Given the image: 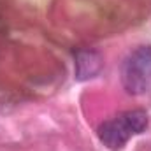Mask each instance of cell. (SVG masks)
<instances>
[{
	"label": "cell",
	"instance_id": "obj_2",
	"mask_svg": "<svg viewBox=\"0 0 151 151\" xmlns=\"http://www.w3.org/2000/svg\"><path fill=\"white\" fill-rule=\"evenodd\" d=\"M121 84L128 95H142L151 88V46L134 49L123 60Z\"/></svg>",
	"mask_w": 151,
	"mask_h": 151
},
{
	"label": "cell",
	"instance_id": "obj_3",
	"mask_svg": "<svg viewBox=\"0 0 151 151\" xmlns=\"http://www.w3.org/2000/svg\"><path fill=\"white\" fill-rule=\"evenodd\" d=\"M104 67V58L95 49H79L76 53L74 74L77 81H88L99 74Z\"/></svg>",
	"mask_w": 151,
	"mask_h": 151
},
{
	"label": "cell",
	"instance_id": "obj_1",
	"mask_svg": "<svg viewBox=\"0 0 151 151\" xmlns=\"http://www.w3.org/2000/svg\"><path fill=\"white\" fill-rule=\"evenodd\" d=\"M148 128V114L142 109H132L104 121L99 127V139L111 151H119L134 137Z\"/></svg>",
	"mask_w": 151,
	"mask_h": 151
}]
</instances>
